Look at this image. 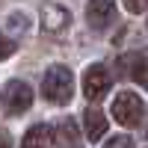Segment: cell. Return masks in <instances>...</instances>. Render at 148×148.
I'll return each mask as SVG.
<instances>
[{"label":"cell","mask_w":148,"mask_h":148,"mask_svg":"<svg viewBox=\"0 0 148 148\" xmlns=\"http://www.w3.org/2000/svg\"><path fill=\"white\" fill-rule=\"evenodd\" d=\"M74 95V74L68 65H51L42 77V98L47 104H68Z\"/></svg>","instance_id":"1"},{"label":"cell","mask_w":148,"mask_h":148,"mask_svg":"<svg viewBox=\"0 0 148 148\" xmlns=\"http://www.w3.org/2000/svg\"><path fill=\"white\" fill-rule=\"evenodd\" d=\"M0 104L9 116H21L33 107V89L24 80H9L0 86Z\"/></svg>","instance_id":"2"},{"label":"cell","mask_w":148,"mask_h":148,"mask_svg":"<svg viewBox=\"0 0 148 148\" xmlns=\"http://www.w3.org/2000/svg\"><path fill=\"white\" fill-rule=\"evenodd\" d=\"M110 113H113V119L119 121V125L136 127L142 121V116H145V104H142V98L133 95V92H119L113 107H110Z\"/></svg>","instance_id":"3"},{"label":"cell","mask_w":148,"mask_h":148,"mask_svg":"<svg viewBox=\"0 0 148 148\" xmlns=\"http://www.w3.org/2000/svg\"><path fill=\"white\" fill-rule=\"evenodd\" d=\"M110 89V71L104 65H89L83 74V95L89 98V101H98V98H104Z\"/></svg>","instance_id":"4"},{"label":"cell","mask_w":148,"mask_h":148,"mask_svg":"<svg viewBox=\"0 0 148 148\" xmlns=\"http://www.w3.org/2000/svg\"><path fill=\"white\" fill-rule=\"evenodd\" d=\"M86 21L95 30H107L116 21V0H89L86 3Z\"/></svg>","instance_id":"5"},{"label":"cell","mask_w":148,"mask_h":148,"mask_svg":"<svg viewBox=\"0 0 148 148\" xmlns=\"http://www.w3.org/2000/svg\"><path fill=\"white\" fill-rule=\"evenodd\" d=\"M39 21H42V30L45 33H62L68 24H71V12L59 3H45L39 12Z\"/></svg>","instance_id":"6"},{"label":"cell","mask_w":148,"mask_h":148,"mask_svg":"<svg viewBox=\"0 0 148 148\" xmlns=\"http://www.w3.org/2000/svg\"><path fill=\"white\" fill-rule=\"evenodd\" d=\"M119 65H121V71H125L130 80L142 83L145 89H148V56H145V51H139V53H125V56L119 59Z\"/></svg>","instance_id":"7"},{"label":"cell","mask_w":148,"mask_h":148,"mask_svg":"<svg viewBox=\"0 0 148 148\" xmlns=\"http://www.w3.org/2000/svg\"><path fill=\"white\" fill-rule=\"evenodd\" d=\"M83 130H86V136H89L92 142H98L107 133V116L101 113L98 107H89L83 113Z\"/></svg>","instance_id":"8"},{"label":"cell","mask_w":148,"mask_h":148,"mask_svg":"<svg viewBox=\"0 0 148 148\" xmlns=\"http://www.w3.org/2000/svg\"><path fill=\"white\" fill-rule=\"evenodd\" d=\"M47 145H51V127L47 125H36V127L27 130L21 148H47Z\"/></svg>","instance_id":"9"},{"label":"cell","mask_w":148,"mask_h":148,"mask_svg":"<svg viewBox=\"0 0 148 148\" xmlns=\"http://www.w3.org/2000/svg\"><path fill=\"white\" fill-rule=\"evenodd\" d=\"M74 139H77V125H74L71 119H65L62 125L56 127V142H65V145H74Z\"/></svg>","instance_id":"10"},{"label":"cell","mask_w":148,"mask_h":148,"mask_svg":"<svg viewBox=\"0 0 148 148\" xmlns=\"http://www.w3.org/2000/svg\"><path fill=\"white\" fill-rule=\"evenodd\" d=\"M12 53H15V42H9L3 33H0V62H3V59H9Z\"/></svg>","instance_id":"11"},{"label":"cell","mask_w":148,"mask_h":148,"mask_svg":"<svg viewBox=\"0 0 148 148\" xmlns=\"http://www.w3.org/2000/svg\"><path fill=\"white\" fill-rule=\"evenodd\" d=\"M107 148H133V139L130 136H113L107 142Z\"/></svg>","instance_id":"12"},{"label":"cell","mask_w":148,"mask_h":148,"mask_svg":"<svg viewBox=\"0 0 148 148\" xmlns=\"http://www.w3.org/2000/svg\"><path fill=\"white\" fill-rule=\"evenodd\" d=\"M125 6H127V12H133V15H139V12H145L148 0H125Z\"/></svg>","instance_id":"13"},{"label":"cell","mask_w":148,"mask_h":148,"mask_svg":"<svg viewBox=\"0 0 148 148\" xmlns=\"http://www.w3.org/2000/svg\"><path fill=\"white\" fill-rule=\"evenodd\" d=\"M0 148H12V142H9V133H0Z\"/></svg>","instance_id":"14"}]
</instances>
